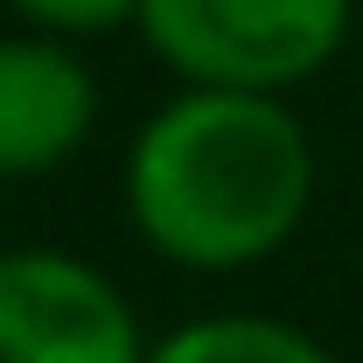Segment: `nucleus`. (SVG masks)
Returning a JSON list of instances; mask_svg holds the SVG:
<instances>
[{
	"label": "nucleus",
	"mask_w": 363,
	"mask_h": 363,
	"mask_svg": "<svg viewBox=\"0 0 363 363\" xmlns=\"http://www.w3.org/2000/svg\"><path fill=\"white\" fill-rule=\"evenodd\" d=\"M119 203L161 266L203 279L252 272L308 224L315 140L272 91L182 84L140 119L119 168Z\"/></svg>",
	"instance_id": "1"
},
{
	"label": "nucleus",
	"mask_w": 363,
	"mask_h": 363,
	"mask_svg": "<svg viewBox=\"0 0 363 363\" xmlns=\"http://www.w3.org/2000/svg\"><path fill=\"white\" fill-rule=\"evenodd\" d=\"M357 0H140V35L182 84L272 91L321 77L350 43Z\"/></svg>",
	"instance_id": "2"
},
{
	"label": "nucleus",
	"mask_w": 363,
	"mask_h": 363,
	"mask_svg": "<svg viewBox=\"0 0 363 363\" xmlns=\"http://www.w3.org/2000/svg\"><path fill=\"white\" fill-rule=\"evenodd\" d=\"M0 363H147L126 286L63 245L0 252Z\"/></svg>",
	"instance_id": "3"
},
{
	"label": "nucleus",
	"mask_w": 363,
	"mask_h": 363,
	"mask_svg": "<svg viewBox=\"0 0 363 363\" xmlns=\"http://www.w3.org/2000/svg\"><path fill=\"white\" fill-rule=\"evenodd\" d=\"M98 77L56 35H0V182H35L77 161L98 133Z\"/></svg>",
	"instance_id": "4"
},
{
	"label": "nucleus",
	"mask_w": 363,
	"mask_h": 363,
	"mask_svg": "<svg viewBox=\"0 0 363 363\" xmlns=\"http://www.w3.org/2000/svg\"><path fill=\"white\" fill-rule=\"evenodd\" d=\"M147 363H342L321 335L279 315H196L147 342Z\"/></svg>",
	"instance_id": "5"
},
{
	"label": "nucleus",
	"mask_w": 363,
	"mask_h": 363,
	"mask_svg": "<svg viewBox=\"0 0 363 363\" xmlns=\"http://www.w3.org/2000/svg\"><path fill=\"white\" fill-rule=\"evenodd\" d=\"M35 35H56V43H91V35H112L140 21V0H7Z\"/></svg>",
	"instance_id": "6"
}]
</instances>
